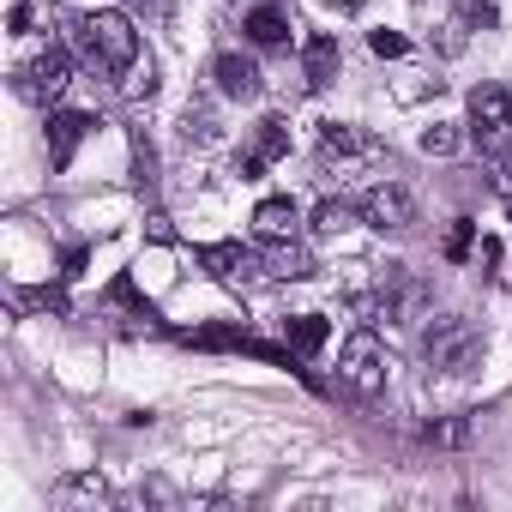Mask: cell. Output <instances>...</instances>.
<instances>
[{
    "label": "cell",
    "mask_w": 512,
    "mask_h": 512,
    "mask_svg": "<svg viewBox=\"0 0 512 512\" xmlns=\"http://www.w3.org/2000/svg\"><path fill=\"white\" fill-rule=\"evenodd\" d=\"M67 43L91 73H133L139 67V31L127 13H79V19H67Z\"/></svg>",
    "instance_id": "6da1fadb"
},
{
    "label": "cell",
    "mask_w": 512,
    "mask_h": 512,
    "mask_svg": "<svg viewBox=\"0 0 512 512\" xmlns=\"http://www.w3.org/2000/svg\"><path fill=\"white\" fill-rule=\"evenodd\" d=\"M422 362H428L434 374H446V380L476 374V368H482V332H476V320L440 314V320L422 332Z\"/></svg>",
    "instance_id": "7a4b0ae2"
},
{
    "label": "cell",
    "mask_w": 512,
    "mask_h": 512,
    "mask_svg": "<svg viewBox=\"0 0 512 512\" xmlns=\"http://www.w3.org/2000/svg\"><path fill=\"white\" fill-rule=\"evenodd\" d=\"M67 85H73V55H67L61 43H49L37 61H25V67L13 73V91H19L25 103H43V109H49Z\"/></svg>",
    "instance_id": "3957f363"
},
{
    "label": "cell",
    "mask_w": 512,
    "mask_h": 512,
    "mask_svg": "<svg viewBox=\"0 0 512 512\" xmlns=\"http://www.w3.org/2000/svg\"><path fill=\"white\" fill-rule=\"evenodd\" d=\"M470 139H476L488 157H500V151L512 145V97H506L500 85H476V91H470Z\"/></svg>",
    "instance_id": "277c9868"
},
{
    "label": "cell",
    "mask_w": 512,
    "mask_h": 512,
    "mask_svg": "<svg viewBox=\"0 0 512 512\" xmlns=\"http://www.w3.org/2000/svg\"><path fill=\"white\" fill-rule=\"evenodd\" d=\"M199 266H205L223 290H247V284L272 278V272H266V260H260L253 247H241V241H205V247H199Z\"/></svg>",
    "instance_id": "5b68a950"
},
{
    "label": "cell",
    "mask_w": 512,
    "mask_h": 512,
    "mask_svg": "<svg viewBox=\"0 0 512 512\" xmlns=\"http://www.w3.org/2000/svg\"><path fill=\"white\" fill-rule=\"evenodd\" d=\"M338 380L350 386V392H380V380H386V350H380V338L362 326V332H350L344 338V350H338Z\"/></svg>",
    "instance_id": "8992f818"
},
{
    "label": "cell",
    "mask_w": 512,
    "mask_h": 512,
    "mask_svg": "<svg viewBox=\"0 0 512 512\" xmlns=\"http://www.w3.org/2000/svg\"><path fill=\"white\" fill-rule=\"evenodd\" d=\"M362 223L380 229V235H404V229L416 223V193H410L404 181H374V187L362 193Z\"/></svg>",
    "instance_id": "52a82bcc"
},
{
    "label": "cell",
    "mask_w": 512,
    "mask_h": 512,
    "mask_svg": "<svg viewBox=\"0 0 512 512\" xmlns=\"http://www.w3.org/2000/svg\"><path fill=\"white\" fill-rule=\"evenodd\" d=\"M320 163L332 169H350V163H386V145L374 139V133H362V127H350V121H326L320 127Z\"/></svg>",
    "instance_id": "ba28073f"
},
{
    "label": "cell",
    "mask_w": 512,
    "mask_h": 512,
    "mask_svg": "<svg viewBox=\"0 0 512 512\" xmlns=\"http://www.w3.org/2000/svg\"><path fill=\"white\" fill-rule=\"evenodd\" d=\"M211 85H217V97H229V103H253V97L266 91L260 67H253L241 49H217V61H211Z\"/></svg>",
    "instance_id": "9c48e42d"
},
{
    "label": "cell",
    "mask_w": 512,
    "mask_h": 512,
    "mask_svg": "<svg viewBox=\"0 0 512 512\" xmlns=\"http://www.w3.org/2000/svg\"><path fill=\"white\" fill-rule=\"evenodd\" d=\"M91 127H97V121H91L85 109H49V127H43V139H49V163H55V169H67V163H73V151L91 139Z\"/></svg>",
    "instance_id": "30bf717a"
},
{
    "label": "cell",
    "mask_w": 512,
    "mask_h": 512,
    "mask_svg": "<svg viewBox=\"0 0 512 512\" xmlns=\"http://www.w3.org/2000/svg\"><path fill=\"white\" fill-rule=\"evenodd\" d=\"M296 229H302V211H296V199H260V205H253V235H260L266 247H278V241H296Z\"/></svg>",
    "instance_id": "8fae6325"
},
{
    "label": "cell",
    "mask_w": 512,
    "mask_h": 512,
    "mask_svg": "<svg viewBox=\"0 0 512 512\" xmlns=\"http://www.w3.org/2000/svg\"><path fill=\"white\" fill-rule=\"evenodd\" d=\"M338 67H344V49H338V37L314 31V37L302 43V73H308V91H326V85L338 79Z\"/></svg>",
    "instance_id": "7c38bea8"
},
{
    "label": "cell",
    "mask_w": 512,
    "mask_h": 512,
    "mask_svg": "<svg viewBox=\"0 0 512 512\" xmlns=\"http://www.w3.org/2000/svg\"><path fill=\"white\" fill-rule=\"evenodd\" d=\"M241 31H247V43H260V49H284L290 43V13L278 7V0H260V7H247Z\"/></svg>",
    "instance_id": "4fadbf2b"
},
{
    "label": "cell",
    "mask_w": 512,
    "mask_h": 512,
    "mask_svg": "<svg viewBox=\"0 0 512 512\" xmlns=\"http://www.w3.org/2000/svg\"><path fill=\"white\" fill-rule=\"evenodd\" d=\"M326 338H332L326 314H296V320H284V344H290L296 356H320V350H326Z\"/></svg>",
    "instance_id": "5bb4252c"
},
{
    "label": "cell",
    "mask_w": 512,
    "mask_h": 512,
    "mask_svg": "<svg viewBox=\"0 0 512 512\" xmlns=\"http://www.w3.org/2000/svg\"><path fill=\"white\" fill-rule=\"evenodd\" d=\"M266 272H272V278H290V284H302V278H314V260H308V247H296V241H278V247H272V260H266Z\"/></svg>",
    "instance_id": "9a60e30c"
},
{
    "label": "cell",
    "mask_w": 512,
    "mask_h": 512,
    "mask_svg": "<svg viewBox=\"0 0 512 512\" xmlns=\"http://www.w3.org/2000/svg\"><path fill=\"white\" fill-rule=\"evenodd\" d=\"M253 151H260L266 163H284L290 157V121L284 115H266L260 127H253Z\"/></svg>",
    "instance_id": "2e32d148"
},
{
    "label": "cell",
    "mask_w": 512,
    "mask_h": 512,
    "mask_svg": "<svg viewBox=\"0 0 512 512\" xmlns=\"http://www.w3.org/2000/svg\"><path fill=\"white\" fill-rule=\"evenodd\" d=\"M356 217H362V205H350V199H320V205H314V235H344Z\"/></svg>",
    "instance_id": "e0dca14e"
},
{
    "label": "cell",
    "mask_w": 512,
    "mask_h": 512,
    "mask_svg": "<svg viewBox=\"0 0 512 512\" xmlns=\"http://www.w3.org/2000/svg\"><path fill=\"white\" fill-rule=\"evenodd\" d=\"M127 145H133V187H157V151H151V139H145V127H133L127 133Z\"/></svg>",
    "instance_id": "ac0fdd59"
},
{
    "label": "cell",
    "mask_w": 512,
    "mask_h": 512,
    "mask_svg": "<svg viewBox=\"0 0 512 512\" xmlns=\"http://www.w3.org/2000/svg\"><path fill=\"white\" fill-rule=\"evenodd\" d=\"M422 440H428V446L458 452V446H470V416H440V422H428V428H422Z\"/></svg>",
    "instance_id": "d6986e66"
},
{
    "label": "cell",
    "mask_w": 512,
    "mask_h": 512,
    "mask_svg": "<svg viewBox=\"0 0 512 512\" xmlns=\"http://www.w3.org/2000/svg\"><path fill=\"white\" fill-rule=\"evenodd\" d=\"M103 494H109V488H103V476H97V470H85V476H67V482L55 488V500H61V506H79V500H103Z\"/></svg>",
    "instance_id": "ffe728a7"
},
{
    "label": "cell",
    "mask_w": 512,
    "mask_h": 512,
    "mask_svg": "<svg viewBox=\"0 0 512 512\" xmlns=\"http://www.w3.org/2000/svg\"><path fill=\"white\" fill-rule=\"evenodd\" d=\"M470 247H476V223H470V217H452V229H446L440 253H446L452 266H464V260H470Z\"/></svg>",
    "instance_id": "44dd1931"
},
{
    "label": "cell",
    "mask_w": 512,
    "mask_h": 512,
    "mask_svg": "<svg viewBox=\"0 0 512 512\" xmlns=\"http://www.w3.org/2000/svg\"><path fill=\"white\" fill-rule=\"evenodd\" d=\"M181 133H187V139H199V145H211V139H217V115H211V103H205V97H199V103H187Z\"/></svg>",
    "instance_id": "7402d4cb"
},
{
    "label": "cell",
    "mask_w": 512,
    "mask_h": 512,
    "mask_svg": "<svg viewBox=\"0 0 512 512\" xmlns=\"http://www.w3.org/2000/svg\"><path fill=\"white\" fill-rule=\"evenodd\" d=\"M422 151H428V157H452V151H458V127H446V121L422 127Z\"/></svg>",
    "instance_id": "603a6c76"
},
{
    "label": "cell",
    "mask_w": 512,
    "mask_h": 512,
    "mask_svg": "<svg viewBox=\"0 0 512 512\" xmlns=\"http://www.w3.org/2000/svg\"><path fill=\"white\" fill-rule=\"evenodd\" d=\"M458 13H464L470 31H494V25H500V7H494V0H458Z\"/></svg>",
    "instance_id": "cb8c5ba5"
},
{
    "label": "cell",
    "mask_w": 512,
    "mask_h": 512,
    "mask_svg": "<svg viewBox=\"0 0 512 512\" xmlns=\"http://www.w3.org/2000/svg\"><path fill=\"white\" fill-rule=\"evenodd\" d=\"M109 302H127V308H133L139 320H157V308H151V302H145V296L133 290V278H115V290H109Z\"/></svg>",
    "instance_id": "d4e9b609"
},
{
    "label": "cell",
    "mask_w": 512,
    "mask_h": 512,
    "mask_svg": "<svg viewBox=\"0 0 512 512\" xmlns=\"http://www.w3.org/2000/svg\"><path fill=\"white\" fill-rule=\"evenodd\" d=\"M368 49H374V55H380V61H398V55H404V49H410V43H404V37H398V31H368Z\"/></svg>",
    "instance_id": "484cf974"
},
{
    "label": "cell",
    "mask_w": 512,
    "mask_h": 512,
    "mask_svg": "<svg viewBox=\"0 0 512 512\" xmlns=\"http://www.w3.org/2000/svg\"><path fill=\"white\" fill-rule=\"evenodd\" d=\"M121 91H127V97H151V91H157V73H151V67H133V73L121 79Z\"/></svg>",
    "instance_id": "4316f807"
},
{
    "label": "cell",
    "mask_w": 512,
    "mask_h": 512,
    "mask_svg": "<svg viewBox=\"0 0 512 512\" xmlns=\"http://www.w3.org/2000/svg\"><path fill=\"white\" fill-rule=\"evenodd\" d=\"M85 260H91L85 241H67V247H61V278H79V272H85Z\"/></svg>",
    "instance_id": "83f0119b"
},
{
    "label": "cell",
    "mask_w": 512,
    "mask_h": 512,
    "mask_svg": "<svg viewBox=\"0 0 512 512\" xmlns=\"http://www.w3.org/2000/svg\"><path fill=\"white\" fill-rule=\"evenodd\" d=\"M494 187H500V193H506V205H512V145L494 157Z\"/></svg>",
    "instance_id": "f1b7e54d"
},
{
    "label": "cell",
    "mask_w": 512,
    "mask_h": 512,
    "mask_svg": "<svg viewBox=\"0 0 512 512\" xmlns=\"http://www.w3.org/2000/svg\"><path fill=\"white\" fill-rule=\"evenodd\" d=\"M266 169H272V163H266L260 151H247V157H235V175H241V181H260Z\"/></svg>",
    "instance_id": "f546056e"
},
{
    "label": "cell",
    "mask_w": 512,
    "mask_h": 512,
    "mask_svg": "<svg viewBox=\"0 0 512 512\" xmlns=\"http://www.w3.org/2000/svg\"><path fill=\"white\" fill-rule=\"evenodd\" d=\"M7 25H13V37H25V31H31V7H25V0H19V7L7 13Z\"/></svg>",
    "instance_id": "4dcf8cb0"
},
{
    "label": "cell",
    "mask_w": 512,
    "mask_h": 512,
    "mask_svg": "<svg viewBox=\"0 0 512 512\" xmlns=\"http://www.w3.org/2000/svg\"><path fill=\"white\" fill-rule=\"evenodd\" d=\"M145 13H151V19H169V13H175V0H145Z\"/></svg>",
    "instance_id": "1f68e13d"
},
{
    "label": "cell",
    "mask_w": 512,
    "mask_h": 512,
    "mask_svg": "<svg viewBox=\"0 0 512 512\" xmlns=\"http://www.w3.org/2000/svg\"><path fill=\"white\" fill-rule=\"evenodd\" d=\"M332 13H362V0H326Z\"/></svg>",
    "instance_id": "d6a6232c"
},
{
    "label": "cell",
    "mask_w": 512,
    "mask_h": 512,
    "mask_svg": "<svg viewBox=\"0 0 512 512\" xmlns=\"http://www.w3.org/2000/svg\"><path fill=\"white\" fill-rule=\"evenodd\" d=\"M133 7H145V0H133Z\"/></svg>",
    "instance_id": "836d02e7"
}]
</instances>
